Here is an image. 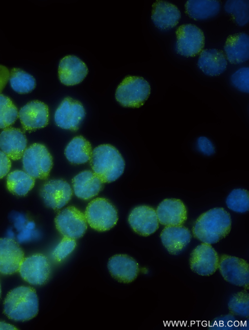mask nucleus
I'll use <instances>...</instances> for the list:
<instances>
[{
	"label": "nucleus",
	"mask_w": 249,
	"mask_h": 330,
	"mask_svg": "<svg viewBox=\"0 0 249 330\" xmlns=\"http://www.w3.org/2000/svg\"><path fill=\"white\" fill-rule=\"evenodd\" d=\"M230 214L223 208H212L202 214L196 220L192 232L203 243L213 244L227 236L231 229Z\"/></svg>",
	"instance_id": "1"
},
{
	"label": "nucleus",
	"mask_w": 249,
	"mask_h": 330,
	"mask_svg": "<svg viewBox=\"0 0 249 330\" xmlns=\"http://www.w3.org/2000/svg\"><path fill=\"white\" fill-rule=\"evenodd\" d=\"M38 311V300L35 290L30 286L14 288L7 295L3 312L8 318L16 321L29 320Z\"/></svg>",
	"instance_id": "2"
},
{
	"label": "nucleus",
	"mask_w": 249,
	"mask_h": 330,
	"mask_svg": "<svg viewBox=\"0 0 249 330\" xmlns=\"http://www.w3.org/2000/svg\"><path fill=\"white\" fill-rule=\"evenodd\" d=\"M89 161L93 173L104 183L115 181L124 171V158L118 150L110 144H101L95 148Z\"/></svg>",
	"instance_id": "3"
},
{
	"label": "nucleus",
	"mask_w": 249,
	"mask_h": 330,
	"mask_svg": "<svg viewBox=\"0 0 249 330\" xmlns=\"http://www.w3.org/2000/svg\"><path fill=\"white\" fill-rule=\"evenodd\" d=\"M150 90L149 83L143 78L128 76L118 86L115 98L123 106L138 108L148 99Z\"/></svg>",
	"instance_id": "4"
},
{
	"label": "nucleus",
	"mask_w": 249,
	"mask_h": 330,
	"mask_svg": "<svg viewBox=\"0 0 249 330\" xmlns=\"http://www.w3.org/2000/svg\"><path fill=\"white\" fill-rule=\"evenodd\" d=\"M84 215L89 226L100 232L110 229L118 219L115 206L107 199L101 197L95 198L89 203Z\"/></svg>",
	"instance_id": "5"
},
{
	"label": "nucleus",
	"mask_w": 249,
	"mask_h": 330,
	"mask_svg": "<svg viewBox=\"0 0 249 330\" xmlns=\"http://www.w3.org/2000/svg\"><path fill=\"white\" fill-rule=\"evenodd\" d=\"M24 171L33 178L45 179L52 168L53 157L43 144L34 143L27 148L22 156Z\"/></svg>",
	"instance_id": "6"
},
{
	"label": "nucleus",
	"mask_w": 249,
	"mask_h": 330,
	"mask_svg": "<svg viewBox=\"0 0 249 330\" xmlns=\"http://www.w3.org/2000/svg\"><path fill=\"white\" fill-rule=\"evenodd\" d=\"M54 222L56 229L64 237L74 240L82 237L87 229L84 214L73 206L61 210L55 217Z\"/></svg>",
	"instance_id": "7"
},
{
	"label": "nucleus",
	"mask_w": 249,
	"mask_h": 330,
	"mask_svg": "<svg viewBox=\"0 0 249 330\" xmlns=\"http://www.w3.org/2000/svg\"><path fill=\"white\" fill-rule=\"evenodd\" d=\"M176 51L181 55L194 57L200 53L205 44L203 31L194 24L179 26L176 31Z\"/></svg>",
	"instance_id": "8"
},
{
	"label": "nucleus",
	"mask_w": 249,
	"mask_h": 330,
	"mask_svg": "<svg viewBox=\"0 0 249 330\" xmlns=\"http://www.w3.org/2000/svg\"><path fill=\"white\" fill-rule=\"evenodd\" d=\"M218 268L226 281L249 289V264L246 260L223 254L219 257Z\"/></svg>",
	"instance_id": "9"
},
{
	"label": "nucleus",
	"mask_w": 249,
	"mask_h": 330,
	"mask_svg": "<svg viewBox=\"0 0 249 330\" xmlns=\"http://www.w3.org/2000/svg\"><path fill=\"white\" fill-rule=\"evenodd\" d=\"M18 272L22 279L30 284L42 285L49 279L51 265L46 256L35 254L23 259Z\"/></svg>",
	"instance_id": "10"
},
{
	"label": "nucleus",
	"mask_w": 249,
	"mask_h": 330,
	"mask_svg": "<svg viewBox=\"0 0 249 330\" xmlns=\"http://www.w3.org/2000/svg\"><path fill=\"white\" fill-rule=\"evenodd\" d=\"M86 115L82 104L71 97L65 98L56 109L54 122L59 127L76 131Z\"/></svg>",
	"instance_id": "11"
},
{
	"label": "nucleus",
	"mask_w": 249,
	"mask_h": 330,
	"mask_svg": "<svg viewBox=\"0 0 249 330\" xmlns=\"http://www.w3.org/2000/svg\"><path fill=\"white\" fill-rule=\"evenodd\" d=\"M219 259L213 246L203 243L192 251L189 260L190 268L199 275L209 276L218 269Z\"/></svg>",
	"instance_id": "12"
},
{
	"label": "nucleus",
	"mask_w": 249,
	"mask_h": 330,
	"mask_svg": "<svg viewBox=\"0 0 249 330\" xmlns=\"http://www.w3.org/2000/svg\"><path fill=\"white\" fill-rule=\"evenodd\" d=\"M40 196L45 205L53 209L64 207L70 201L72 190L70 184L63 179H52L42 187Z\"/></svg>",
	"instance_id": "13"
},
{
	"label": "nucleus",
	"mask_w": 249,
	"mask_h": 330,
	"mask_svg": "<svg viewBox=\"0 0 249 330\" xmlns=\"http://www.w3.org/2000/svg\"><path fill=\"white\" fill-rule=\"evenodd\" d=\"M128 221L133 231L142 236L154 233L159 226L156 210L148 206H140L133 208Z\"/></svg>",
	"instance_id": "14"
},
{
	"label": "nucleus",
	"mask_w": 249,
	"mask_h": 330,
	"mask_svg": "<svg viewBox=\"0 0 249 330\" xmlns=\"http://www.w3.org/2000/svg\"><path fill=\"white\" fill-rule=\"evenodd\" d=\"M24 252L13 239L0 238V273L12 275L18 272Z\"/></svg>",
	"instance_id": "15"
},
{
	"label": "nucleus",
	"mask_w": 249,
	"mask_h": 330,
	"mask_svg": "<svg viewBox=\"0 0 249 330\" xmlns=\"http://www.w3.org/2000/svg\"><path fill=\"white\" fill-rule=\"evenodd\" d=\"M48 106L38 101H31L19 110L18 114L22 127L33 131L45 127L49 122Z\"/></svg>",
	"instance_id": "16"
},
{
	"label": "nucleus",
	"mask_w": 249,
	"mask_h": 330,
	"mask_svg": "<svg viewBox=\"0 0 249 330\" xmlns=\"http://www.w3.org/2000/svg\"><path fill=\"white\" fill-rule=\"evenodd\" d=\"M156 211L159 222L165 226H182L187 219L186 207L178 199H164Z\"/></svg>",
	"instance_id": "17"
},
{
	"label": "nucleus",
	"mask_w": 249,
	"mask_h": 330,
	"mask_svg": "<svg viewBox=\"0 0 249 330\" xmlns=\"http://www.w3.org/2000/svg\"><path fill=\"white\" fill-rule=\"evenodd\" d=\"M107 267L114 278L125 283L134 281L139 272L137 262L127 255L118 254L112 256L108 260Z\"/></svg>",
	"instance_id": "18"
},
{
	"label": "nucleus",
	"mask_w": 249,
	"mask_h": 330,
	"mask_svg": "<svg viewBox=\"0 0 249 330\" xmlns=\"http://www.w3.org/2000/svg\"><path fill=\"white\" fill-rule=\"evenodd\" d=\"M88 73L85 63L77 57L67 55L60 61L58 77L60 82L66 86H73L81 83Z\"/></svg>",
	"instance_id": "19"
},
{
	"label": "nucleus",
	"mask_w": 249,
	"mask_h": 330,
	"mask_svg": "<svg viewBox=\"0 0 249 330\" xmlns=\"http://www.w3.org/2000/svg\"><path fill=\"white\" fill-rule=\"evenodd\" d=\"M27 144L25 135L18 128L8 127L0 134V148L12 160L22 157Z\"/></svg>",
	"instance_id": "20"
},
{
	"label": "nucleus",
	"mask_w": 249,
	"mask_h": 330,
	"mask_svg": "<svg viewBox=\"0 0 249 330\" xmlns=\"http://www.w3.org/2000/svg\"><path fill=\"white\" fill-rule=\"evenodd\" d=\"M180 17V11L171 3L158 0L152 4L151 19L160 30H166L174 27Z\"/></svg>",
	"instance_id": "21"
},
{
	"label": "nucleus",
	"mask_w": 249,
	"mask_h": 330,
	"mask_svg": "<svg viewBox=\"0 0 249 330\" xmlns=\"http://www.w3.org/2000/svg\"><path fill=\"white\" fill-rule=\"evenodd\" d=\"M74 193L79 198L87 200L97 195L103 188L104 183L93 172L83 171L72 180Z\"/></svg>",
	"instance_id": "22"
},
{
	"label": "nucleus",
	"mask_w": 249,
	"mask_h": 330,
	"mask_svg": "<svg viewBox=\"0 0 249 330\" xmlns=\"http://www.w3.org/2000/svg\"><path fill=\"white\" fill-rule=\"evenodd\" d=\"M160 238L162 244L170 254L178 255L189 244L192 236L188 228L182 225L165 226Z\"/></svg>",
	"instance_id": "23"
},
{
	"label": "nucleus",
	"mask_w": 249,
	"mask_h": 330,
	"mask_svg": "<svg viewBox=\"0 0 249 330\" xmlns=\"http://www.w3.org/2000/svg\"><path fill=\"white\" fill-rule=\"evenodd\" d=\"M225 54L227 60L233 64L245 62L249 58V36L245 33L229 35L225 42Z\"/></svg>",
	"instance_id": "24"
},
{
	"label": "nucleus",
	"mask_w": 249,
	"mask_h": 330,
	"mask_svg": "<svg viewBox=\"0 0 249 330\" xmlns=\"http://www.w3.org/2000/svg\"><path fill=\"white\" fill-rule=\"evenodd\" d=\"M197 66L205 75L216 76L226 69L227 60L225 53L220 50L205 49L200 53Z\"/></svg>",
	"instance_id": "25"
},
{
	"label": "nucleus",
	"mask_w": 249,
	"mask_h": 330,
	"mask_svg": "<svg viewBox=\"0 0 249 330\" xmlns=\"http://www.w3.org/2000/svg\"><path fill=\"white\" fill-rule=\"evenodd\" d=\"M186 13L195 20H205L216 16L220 2L216 0H188L185 5Z\"/></svg>",
	"instance_id": "26"
},
{
	"label": "nucleus",
	"mask_w": 249,
	"mask_h": 330,
	"mask_svg": "<svg viewBox=\"0 0 249 330\" xmlns=\"http://www.w3.org/2000/svg\"><path fill=\"white\" fill-rule=\"evenodd\" d=\"M90 142L81 136L73 138L65 149L68 160L75 164H81L89 161L92 154Z\"/></svg>",
	"instance_id": "27"
},
{
	"label": "nucleus",
	"mask_w": 249,
	"mask_h": 330,
	"mask_svg": "<svg viewBox=\"0 0 249 330\" xmlns=\"http://www.w3.org/2000/svg\"><path fill=\"white\" fill-rule=\"evenodd\" d=\"M35 183V178L24 171H14L7 177V189L13 194L19 196L26 195L34 187Z\"/></svg>",
	"instance_id": "28"
},
{
	"label": "nucleus",
	"mask_w": 249,
	"mask_h": 330,
	"mask_svg": "<svg viewBox=\"0 0 249 330\" xmlns=\"http://www.w3.org/2000/svg\"><path fill=\"white\" fill-rule=\"evenodd\" d=\"M9 80L12 89L18 93H29L36 87L34 78L19 69L13 68L11 70Z\"/></svg>",
	"instance_id": "29"
},
{
	"label": "nucleus",
	"mask_w": 249,
	"mask_h": 330,
	"mask_svg": "<svg viewBox=\"0 0 249 330\" xmlns=\"http://www.w3.org/2000/svg\"><path fill=\"white\" fill-rule=\"evenodd\" d=\"M226 13L232 16L234 22L240 26L246 25L249 20V1L228 0L224 5Z\"/></svg>",
	"instance_id": "30"
},
{
	"label": "nucleus",
	"mask_w": 249,
	"mask_h": 330,
	"mask_svg": "<svg viewBox=\"0 0 249 330\" xmlns=\"http://www.w3.org/2000/svg\"><path fill=\"white\" fill-rule=\"evenodd\" d=\"M231 314L243 317L249 316V294L247 290L238 292L231 297L228 303Z\"/></svg>",
	"instance_id": "31"
},
{
	"label": "nucleus",
	"mask_w": 249,
	"mask_h": 330,
	"mask_svg": "<svg viewBox=\"0 0 249 330\" xmlns=\"http://www.w3.org/2000/svg\"><path fill=\"white\" fill-rule=\"evenodd\" d=\"M18 111L11 99L0 94V128H6L12 125L18 117Z\"/></svg>",
	"instance_id": "32"
},
{
	"label": "nucleus",
	"mask_w": 249,
	"mask_h": 330,
	"mask_svg": "<svg viewBox=\"0 0 249 330\" xmlns=\"http://www.w3.org/2000/svg\"><path fill=\"white\" fill-rule=\"evenodd\" d=\"M226 202L231 210L236 212H245L249 208V192L244 189H234L229 194Z\"/></svg>",
	"instance_id": "33"
},
{
	"label": "nucleus",
	"mask_w": 249,
	"mask_h": 330,
	"mask_svg": "<svg viewBox=\"0 0 249 330\" xmlns=\"http://www.w3.org/2000/svg\"><path fill=\"white\" fill-rule=\"evenodd\" d=\"M76 245L75 240L64 237L53 251L54 259L57 261H62L73 251Z\"/></svg>",
	"instance_id": "34"
},
{
	"label": "nucleus",
	"mask_w": 249,
	"mask_h": 330,
	"mask_svg": "<svg viewBox=\"0 0 249 330\" xmlns=\"http://www.w3.org/2000/svg\"><path fill=\"white\" fill-rule=\"evenodd\" d=\"M232 85L241 92H249V68L243 67L233 73L231 77Z\"/></svg>",
	"instance_id": "35"
},
{
	"label": "nucleus",
	"mask_w": 249,
	"mask_h": 330,
	"mask_svg": "<svg viewBox=\"0 0 249 330\" xmlns=\"http://www.w3.org/2000/svg\"><path fill=\"white\" fill-rule=\"evenodd\" d=\"M236 320L232 314L221 316L213 320L211 327L214 330H228L235 326Z\"/></svg>",
	"instance_id": "36"
},
{
	"label": "nucleus",
	"mask_w": 249,
	"mask_h": 330,
	"mask_svg": "<svg viewBox=\"0 0 249 330\" xmlns=\"http://www.w3.org/2000/svg\"><path fill=\"white\" fill-rule=\"evenodd\" d=\"M196 146L198 150L204 155L209 156L215 153L213 142L205 136H200L197 139Z\"/></svg>",
	"instance_id": "37"
},
{
	"label": "nucleus",
	"mask_w": 249,
	"mask_h": 330,
	"mask_svg": "<svg viewBox=\"0 0 249 330\" xmlns=\"http://www.w3.org/2000/svg\"><path fill=\"white\" fill-rule=\"evenodd\" d=\"M11 167V159L4 152L0 151V179L9 173Z\"/></svg>",
	"instance_id": "38"
},
{
	"label": "nucleus",
	"mask_w": 249,
	"mask_h": 330,
	"mask_svg": "<svg viewBox=\"0 0 249 330\" xmlns=\"http://www.w3.org/2000/svg\"><path fill=\"white\" fill-rule=\"evenodd\" d=\"M37 233L34 229H30L25 227L19 232L17 240L19 243L27 242L36 236Z\"/></svg>",
	"instance_id": "39"
},
{
	"label": "nucleus",
	"mask_w": 249,
	"mask_h": 330,
	"mask_svg": "<svg viewBox=\"0 0 249 330\" xmlns=\"http://www.w3.org/2000/svg\"><path fill=\"white\" fill-rule=\"evenodd\" d=\"M13 219L14 226L18 231L19 232L25 228L27 220L23 214L20 213L15 214L13 215Z\"/></svg>",
	"instance_id": "40"
},
{
	"label": "nucleus",
	"mask_w": 249,
	"mask_h": 330,
	"mask_svg": "<svg viewBox=\"0 0 249 330\" xmlns=\"http://www.w3.org/2000/svg\"><path fill=\"white\" fill-rule=\"evenodd\" d=\"M10 72L6 67L0 65V93L9 79Z\"/></svg>",
	"instance_id": "41"
},
{
	"label": "nucleus",
	"mask_w": 249,
	"mask_h": 330,
	"mask_svg": "<svg viewBox=\"0 0 249 330\" xmlns=\"http://www.w3.org/2000/svg\"><path fill=\"white\" fill-rule=\"evenodd\" d=\"M18 330V329L15 327L14 326L8 324L6 322H4L3 321H0V330Z\"/></svg>",
	"instance_id": "42"
},
{
	"label": "nucleus",
	"mask_w": 249,
	"mask_h": 330,
	"mask_svg": "<svg viewBox=\"0 0 249 330\" xmlns=\"http://www.w3.org/2000/svg\"><path fill=\"white\" fill-rule=\"evenodd\" d=\"M25 227L30 229H34L35 227V224L33 221H29L27 222Z\"/></svg>",
	"instance_id": "43"
},
{
	"label": "nucleus",
	"mask_w": 249,
	"mask_h": 330,
	"mask_svg": "<svg viewBox=\"0 0 249 330\" xmlns=\"http://www.w3.org/2000/svg\"><path fill=\"white\" fill-rule=\"evenodd\" d=\"M8 235L9 236L8 238L12 239V238L14 237V233L12 232V231L10 230L8 232Z\"/></svg>",
	"instance_id": "44"
},
{
	"label": "nucleus",
	"mask_w": 249,
	"mask_h": 330,
	"mask_svg": "<svg viewBox=\"0 0 249 330\" xmlns=\"http://www.w3.org/2000/svg\"><path fill=\"white\" fill-rule=\"evenodd\" d=\"M1 296V287H0V298Z\"/></svg>",
	"instance_id": "45"
}]
</instances>
